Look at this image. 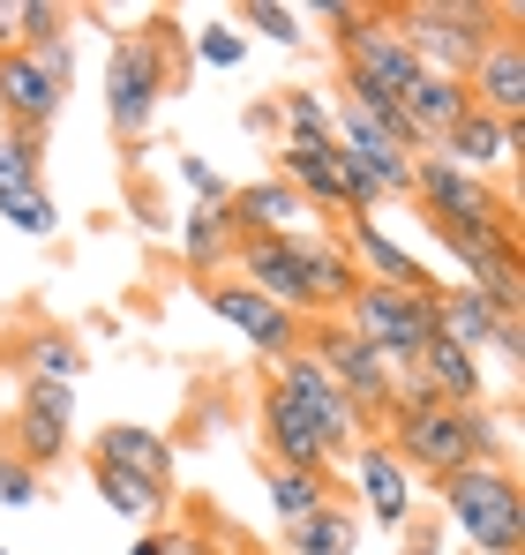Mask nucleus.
<instances>
[{"instance_id":"nucleus-33","label":"nucleus","mask_w":525,"mask_h":555,"mask_svg":"<svg viewBox=\"0 0 525 555\" xmlns=\"http://www.w3.org/2000/svg\"><path fill=\"white\" fill-rule=\"evenodd\" d=\"M0 218H8L15 233H38V241H46V233H61V210H53V195H46V188H8V195H0Z\"/></svg>"},{"instance_id":"nucleus-31","label":"nucleus","mask_w":525,"mask_h":555,"mask_svg":"<svg viewBox=\"0 0 525 555\" xmlns=\"http://www.w3.org/2000/svg\"><path fill=\"white\" fill-rule=\"evenodd\" d=\"M46 188V135H0V195Z\"/></svg>"},{"instance_id":"nucleus-41","label":"nucleus","mask_w":525,"mask_h":555,"mask_svg":"<svg viewBox=\"0 0 525 555\" xmlns=\"http://www.w3.org/2000/svg\"><path fill=\"white\" fill-rule=\"evenodd\" d=\"M128 555H166V533H143V541H136Z\"/></svg>"},{"instance_id":"nucleus-27","label":"nucleus","mask_w":525,"mask_h":555,"mask_svg":"<svg viewBox=\"0 0 525 555\" xmlns=\"http://www.w3.org/2000/svg\"><path fill=\"white\" fill-rule=\"evenodd\" d=\"M90 488H98L120 518H136V526L166 518V488H151V480H136V473H120V465H105V459H90Z\"/></svg>"},{"instance_id":"nucleus-16","label":"nucleus","mask_w":525,"mask_h":555,"mask_svg":"<svg viewBox=\"0 0 525 555\" xmlns=\"http://www.w3.org/2000/svg\"><path fill=\"white\" fill-rule=\"evenodd\" d=\"M262 451H270V465H293V473H323V465H331L323 436H316V421H308L278 383L262 390Z\"/></svg>"},{"instance_id":"nucleus-5","label":"nucleus","mask_w":525,"mask_h":555,"mask_svg":"<svg viewBox=\"0 0 525 555\" xmlns=\"http://www.w3.org/2000/svg\"><path fill=\"white\" fill-rule=\"evenodd\" d=\"M346 323L353 338H368L390 369H413L421 346L436 338V293H390V285H360L346 300Z\"/></svg>"},{"instance_id":"nucleus-40","label":"nucleus","mask_w":525,"mask_h":555,"mask_svg":"<svg viewBox=\"0 0 525 555\" xmlns=\"http://www.w3.org/2000/svg\"><path fill=\"white\" fill-rule=\"evenodd\" d=\"M443 548V533L428 526V518H406V555H436Z\"/></svg>"},{"instance_id":"nucleus-4","label":"nucleus","mask_w":525,"mask_h":555,"mask_svg":"<svg viewBox=\"0 0 525 555\" xmlns=\"http://www.w3.org/2000/svg\"><path fill=\"white\" fill-rule=\"evenodd\" d=\"M174 91V61H166V23L158 30H120L113 38V61H105V120L113 135H143L158 120V105Z\"/></svg>"},{"instance_id":"nucleus-9","label":"nucleus","mask_w":525,"mask_h":555,"mask_svg":"<svg viewBox=\"0 0 525 555\" xmlns=\"http://www.w3.org/2000/svg\"><path fill=\"white\" fill-rule=\"evenodd\" d=\"M233 278L262 293V300H278L285 315H300L308 323V256H300V241L293 233H270V241H233Z\"/></svg>"},{"instance_id":"nucleus-3","label":"nucleus","mask_w":525,"mask_h":555,"mask_svg":"<svg viewBox=\"0 0 525 555\" xmlns=\"http://www.w3.org/2000/svg\"><path fill=\"white\" fill-rule=\"evenodd\" d=\"M443 518L473 555H518L525 541V503L503 459H473L458 473H443Z\"/></svg>"},{"instance_id":"nucleus-7","label":"nucleus","mask_w":525,"mask_h":555,"mask_svg":"<svg viewBox=\"0 0 525 555\" xmlns=\"http://www.w3.org/2000/svg\"><path fill=\"white\" fill-rule=\"evenodd\" d=\"M270 383H278V390H285V398H293V405H300L308 421H316L323 451H353V443L368 436V421L353 413V398L338 390V383H331V369H323V361H316L308 346H293L285 361H270Z\"/></svg>"},{"instance_id":"nucleus-1","label":"nucleus","mask_w":525,"mask_h":555,"mask_svg":"<svg viewBox=\"0 0 525 555\" xmlns=\"http://www.w3.org/2000/svg\"><path fill=\"white\" fill-rule=\"evenodd\" d=\"M398 15V38L413 46V61L428 68V76H473L481 68V53L518 23V8H488V0H406V8H390Z\"/></svg>"},{"instance_id":"nucleus-15","label":"nucleus","mask_w":525,"mask_h":555,"mask_svg":"<svg viewBox=\"0 0 525 555\" xmlns=\"http://www.w3.org/2000/svg\"><path fill=\"white\" fill-rule=\"evenodd\" d=\"M525 128H511V120H488L481 105H465V120L443 135L436 151L450 158V166H465V173H481V181H496V173H511V158H518Z\"/></svg>"},{"instance_id":"nucleus-20","label":"nucleus","mask_w":525,"mask_h":555,"mask_svg":"<svg viewBox=\"0 0 525 555\" xmlns=\"http://www.w3.org/2000/svg\"><path fill=\"white\" fill-rule=\"evenodd\" d=\"M496 331H503V315L473 293V285H436V338H450V346H465L473 361L496 346Z\"/></svg>"},{"instance_id":"nucleus-10","label":"nucleus","mask_w":525,"mask_h":555,"mask_svg":"<svg viewBox=\"0 0 525 555\" xmlns=\"http://www.w3.org/2000/svg\"><path fill=\"white\" fill-rule=\"evenodd\" d=\"M203 300H210V315H218V323H233V331L256 346L262 361H285V353L300 346V315H285L278 300L248 293L241 278H210V285H203Z\"/></svg>"},{"instance_id":"nucleus-38","label":"nucleus","mask_w":525,"mask_h":555,"mask_svg":"<svg viewBox=\"0 0 525 555\" xmlns=\"http://www.w3.org/2000/svg\"><path fill=\"white\" fill-rule=\"evenodd\" d=\"M38 488H46V480H38L30 465H23V459H8V451H0V503H15V511H30V503H38Z\"/></svg>"},{"instance_id":"nucleus-28","label":"nucleus","mask_w":525,"mask_h":555,"mask_svg":"<svg viewBox=\"0 0 525 555\" xmlns=\"http://www.w3.org/2000/svg\"><path fill=\"white\" fill-rule=\"evenodd\" d=\"M270 113H278V128H285V143H331V98L278 91V98H270Z\"/></svg>"},{"instance_id":"nucleus-39","label":"nucleus","mask_w":525,"mask_h":555,"mask_svg":"<svg viewBox=\"0 0 525 555\" xmlns=\"http://www.w3.org/2000/svg\"><path fill=\"white\" fill-rule=\"evenodd\" d=\"M174 166H180V181L195 188V203H210V210L226 203V181H218V166H203L195 151H188V158H174Z\"/></svg>"},{"instance_id":"nucleus-11","label":"nucleus","mask_w":525,"mask_h":555,"mask_svg":"<svg viewBox=\"0 0 525 555\" xmlns=\"http://www.w3.org/2000/svg\"><path fill=\"white\" fill-rule=\"evenodd\" d=\"M353 511H368L390 533H406V518H413V473L398 465V451L383 436H360L353 443Z\"/></svg>"},{"instance_id":"nucleus-22","label":"nucleus","mask_w":525,"mask_h":555,"mask_svg":"<svg viewBox=\"0 0 525 555\" xmlns=\"http://www.w3.org/2000/svg\"><path fill=\"white\" fill-rule=\"evenodd\" d=\"M308 256V315H346V300L360 293V271L338 241H300Z\"/></svg>"},{"instance_id":"nucleus-25","label":"nucleus","mask_w":525,"mask_h":555,"mask_svg":"<svg viewBox=\"0 0 525 555\" xmlns=\"http://www.w3.org/2000/svg\"><path fill=\"white\" fill-rule=\"evenodd\" d=\"M180 263H188V271H226V263H233L226 203H218V210H210V203H195V210L180 218Z\"/></svg>"},{"instance_id":"nucleus-34","label":"nucleus","mask_w":525,"mask_h":555,"mask_svg":"<svg viewBox=\"0 0 525 555\" xmlns=\"http://www.w3.org/2000/svg\"><path fill=\"white\" fill-rule=\"evenodd\" d=\"M46 38H68V8H46V0H23L15 8V46H46Z\"/></svg>"},{"instance_id":"nucleus-17","label":"nucleus","mask_w":525,"mask_h":555,"mask_svg":"<svg viewBox=\"0 0 525 555\" xmlns=\"http://www.w3.org/2000/svg\"><path fill=\"white\" fill-rule=\"evenodd\" d=\"M278 181L293 188L300 203H316V210H338V218H353L346 173H338V151H331V143H278Z\"/></svg>"},{"instance_id":"nucleus-23","label":"nucleus","mask_w":525,"mask_h":555,"mask_svg":"<svg viewBox=\"0 0 525 555\" xmlns=\"http://www.w3.org/2000/svg\"><path fill=\"white\" fill-rule=\"evenodd\" d=\"M360 526H368V518H360L353 503H338V495H331L316 518L285 526V548H293V555H353V548H360Z\"/></svg>"},{"instance_id":"nucleus-36","label":"nucleus","mask_w":525,"mask_h":555,"mask_svg":"<svg viewBox=\"0 0 525 555\" xmlns=\"http://www.w3.org/2000/svg\"><path fill=\"white\" fill-rule=\"evenodd\" d=\"M30 61H38V76H46L53 91H68V83H76V46H68V38H46V46H30Z\"/></svg>"},{"instance_id":"nucleus-2","label":"nucleus","mask_w":525,"mask_h":555,"mask_svg":"<svg viewBox=\"0 0 525 555\" xmlns=\"http://www.w3.org/2000/svg\"><path fill=\"white\" fill-rule=\"evenodd\" d=\"M390 451L406 473H458L473 459H503L511 451V421L488 413V405H421V413H398L390 421Z\"/></svg>"},{"instance_id":"nucleus-12","label":"nucleus","mask_w":525,"mask_h":555,"mask_svg":"<svg viewBox=\"0 0 525 555\" xmlns=\"http://www.w3.org/2000/svg\"><path fill=\"white\" fill-rule=\"evenodd\" d=\"M338 248L353 256L360 285H390V293H436V278L421 271V256H413L406 241H390V233H383L375 218H346Z\"/></svg>"},{"instance_id":"nucleus-32","label":"nucleus","mask_w":525,"mask_h":555,"mask_svg":"<svg viewBox=\"0 0 525 555\" xmlns=\"http://www.w3.org/2000/svg\"><path fill=\"white\" fill-rule=\"evenodd\" d=\"M233 23L262 30L270 46H300V38H308V15H300V8H278V0H241V8H233Z\"/></svg>"},{"instance_id":"nucleus-42","label":"nucleus","mask_w":525,"mask_h":555,"mask_svg":"<svg viewBox=\"0 0 525 555\" xmlns=\"http://www.w3.org/2000/svg\"><path fill=\"white\" fill-rule=\"evenodd\" d=\"M0 555H8V548H0Z\"/></svg>"},{"instance_id":"nucleus-13","label":"nucleus","mask_w":525,"mask_h":555,"mask_svg":"<svg viewBox=\"0 0 525 555\" xmlns=\"http://www.w3.org/2000/svg\"><path fill=\"white\" fill-rule=\"evenodd\" d=\"M465 98H473L488 120L525 128V38H518V30H503V38L481 53V68L465 76Z\"/></svg>"},{"instance_id":"nucleus-29","label":"nucleus","mask_w":525,"mask_h":555,"mask_svg":"<svg viewBox=\"0 0 525 555\" xmlns=\"http://www.w3.org/2000/svg\"><path fill=\"white\" fill-rule=\"evenodd\" d=\"M23 369H30V383H76V375H84V353H76L68 331H38V338L23 346Z\"/></svg>"},{"instance_id":"nucleus-6","label":"nucleus","mask_w":525,"mask_h":555,"mask_svg":"<svg viewBox=\"0 0 525 555\" xmlns=\"http://www.w3.org/2000/svg\"><path fill=\"white\" fill-rule=\"evenodd\" d=\"M300 346H308V353L331 369V383H338V390L353 398V413L375 428V421H383V405H390V390H398V369H390V361H383L368 338H353L338 315H323V323H300Z\"/></svg>"},{"instance_id":"nucleus-8","label":"nucleus","mask_w":525,"mask_h":555,"mask_svg":"<svg viewBox=\"0 0 525 555\" xmlns=\"http://www.w3.org/2000/svg\"><path fill=\"white\" fill-rule=\"evenodd\" d=\"M413 203L428 210V225H481V218H511V195L465 166H450L443 151L413 158Z\"/></svg>"},{"instance_id":"nucleus-18","label":"nucleus","mask_w":525,"mask_h":555,"mask_svg":"<svg viewBox=\"0 0 525 555\" xmlns=\"http://www.w3.org/2000/svg\"><path fill=\"white\" fill-rule=\"evenodd\" d=\"M413 375L428 383L436 405H488V369H481L465 346H450V338H428L421 361H413Z\"/></svg>"},{"instance_id":"nucleus-35","label":"nucleus","mask_w":525,"mask_h":555,"mask_svg":"<svg viewBox=\"0 0 525 555\" xmlns=\"http://www.w3.org/2000/svg\"><path fill=\"white\" fill-rule=\"evenodd\" d=\"M195 61H203V68H241V61H248V38H241L233 23H203V30H195Z\"/></svg>"},{"instance_id":"nucleus-37","label":"nucleus","mask_w":525,"mask_h":555,"mask_svg":"<svg viewBox=\"0 0 525 555\" xmlns=\"http://www.w3.org/2000/svg\"><path fill=\"white\" fill-rule=\"evenodd\" d=\"M23 405L46 421H76V383H23Z\"/></svg>"},{"instance_id":"nucleus-26","label":"nucleus","mask_w":525,"mask_h":555,"mask_svg":"<svg viewBox=\"0 0 525 555\" xmlns=\"http://www.w3.org/2000/svg\"><path fill=\"white\" fill-rule=\"evenodd\" d=\"M262 495H270L278 526H300V518H316V511L331 503V473H293V465H270V473H262Z\"/></svg>"},{"instance_id":"nucleus-19","label":"nucleus","mask_w":525,"mask_h":555,"mask_svg":"<svg viewBox=\"0 0 525 555\" xmlns=\"http://www.w3.org/2000/svg\"><path fill=\"white\" fill-rule=\"evenodd\" d=\"M90 459L120 465V473L151 480V488H166V480H174V443H166L158 428H136V421H105V428H98V451H90Z\"/></svg>"},{"instance_id":"nucleus-30","label":"nucleus","mask_w":525,"mask_h":555,"mask_svg":"<svg viewBox=\"0 0 525 555\" xmlns=\"http://www.w3.org/2000/svg\"><path fill=\"white\" fill-rule=\"evenodd\" d=\"M61 451H68V421H46V413L23 405V413H15V451H8V459H23L30 473H38V465H53Z\"/></svg>"},{"instance_id":"nucleus-14","label":"nucleus","mask_w":525,"mask_h":555,"mask_svg":"<svg viewBox=\"0 0 525 555\" xmlns=\"http://www.w3.org/2000/svg\"><path fill=\"white\" fill-rule=\"evenodd\" d=\"M61 105H68V91H53L23 46L0 53V113H8V135H46L61 120Z\"/></svg>"},{"instance_id":"nucleus-24","label":"nucleus","mask_w":525,"mask_h":555,"mask_svg":"<svg viewBox=\"0 0 525 555\" xmlns=\"http://www.w3.org/2000/svg\"><path fill=\"white\" fill-rule=\"evenodd\" d=\"M436 241L458 256V271H488V263H503V256H518V233H511V218H481V225H436Z\"/></svg>"},{"instance_id":"nucleus-21","label":"nucleus","mask_w":525,"mask_h":555,"mask_svg":"<svg viewBox=\"0 0 525 555\" xmlns=\"http://www.w3.org/2000/svg\"><path fill=\"white\" fill-rule=\"evenodd\" d=\"M465 105H473V98H465L458 76H428V68H421V76H413V91H406V120H413V128H421V143L436 151L443 135L465 120Z\"/></svg>"}]
</instances>
